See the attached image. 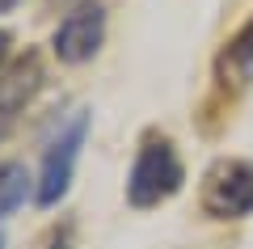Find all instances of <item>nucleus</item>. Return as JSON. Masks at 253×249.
<instances>
[{
	"label": "nucleus",
	"instance_id": "obj_1",
	"mask_svg": "<svg viewBox=\"0 0 253 249\" xmlns=\"http://www.w3.org/2000/svg\"><path fill=\"white\" fill-rule=\"evenodd\" d=\"M181 160L173 152L169 140H148L135 152V165H131V178H126V199L131 207H156L161 199L177 195L181 190Z\"/></svg>",
	"mask_w": 253,
	"mask_h": 249
},
{
	"label": "nucleus",
	"instance_id": "obj_2",
	"mask_svg": "<svg viewBox=\"0 0 253 249\" xmlns=\"http://www.w3.org/2000/svg\"><path fill=\"white\" fill-rule=\"evenodd\" d=\"M89 135V114H76L72 123H63L59 135L46 144V156H42V169H38V186H34V199L38 207H55L68 186H72V169H76V156H81V144Z\"/></svg>",
	"mask_w": 253,
	"mask_h": 249
},
{
	"label": "nucleus",
	"instance_id": "obj_3",
	"mask_svg": "<svg viewBox=\"0 0 253 249\" xmlns=\"http://www.w3.org/2000/svg\"><path fill=\"white\" fill-rule=\"evenodd\" d=\"M203 211L215 220H241L253 211V165L219 160L203 182Z\"/></svg>",
	"mask_w": 253,
	"mask_h": 249
},
{
	"label": "nucleus",
	"instance_id": "obj_4",
	"mask_svg": "<svg viewBox=\"0 0 253 249\" xmlns=\"http://www.w3.org/2000/svg\"><path fill=\"white\" fill-rule=\"evenodd\" d=\"M101 38H106V13H101V4L84 0V4H76V9L59 21L51 47H55V55H59V63H84V59L97 55Z\"/></svg>",
	"mask_w": 253,
	"mask_h": 249
},
{
	"label": "nucleus",
	"instance_id": "obj_5",
	"mask_svg": "<svg viewBox=\"0 0 253 249\" xmlns=\"http://www.w3.org/2000/svg\"><path fill=\"white\" fill-rule=\"evenodd\" d=\"M26 195H30V173H26V165L4 160V165H0V220L17 211V207L26 203Z\"/></svg>",
	"mask_w": 253,
	"mask_h": 249
},
{
	"label": "nucleus",
	"instance_id": "obj_6",
	"mask_svg": "<svg viewBox=\"0 0 253 249\" xmlns=\"http://www.w3.org/2000/svg\"><path fill=\"white\" fill-rule=\"evenodd\" d=\"M249 68H253V17L236 30V38L219 55V72H228V76H245Z\"/></svg>",
	"mask_w": 253,
	"mask_h": 249
},
{
	"label": "nucleus",
	"instance_id": "obj_7",
	"mask_svg": "<svg viewBox=\"0 0 253 249\" xmlns=\"http://www.w3.org/2000/svg\"><path fill=\"white\" fill-rule=\"evenodd\" d=\"M21 98H30V89H17V93H9V98L0 101V140L9 135L13 118H17V106H21Z\"/></svg>",
	"mask_w": 253,
	"mask_h": 249
},
{
	"label": "nucleus",
	"instance_id": "obj_8",
	"mask_svg": "<svg viewBox=\"0 0 253 249\" xmlns=\"http://www.w3.org/2000/svg\"><path fill=\"white\" fill-rule=\"evenodd\" d=\"M9 47H13V38L0 30V68H4V59H9Z\"/></svg>",
	"mask_w": 253,
	"mask_h": 249
},
{
	"label": "nucleus",
	"instance_id": "obj_9",
	"mask_svg": "<svg viewBox=\"0 0 253 249\" xmlns=\"http://www.w3.org/2000/svg\"><path fill=\"white\" fill-rule=\"evenodd\" d=\"M21 0H0V13H9V9H17Z\"/></svg>",
	"mask_w": 253,
	"mask_h": 249
},
{
	"label": "nucleus",
	"instance_id": "obj_10",
	"mask_svg": "<svg viewBox=\"0 0 253 249\" xmlns=\"http://www.w3.org/2000/svg\"><path fill=\"white\" fill-rule=\"evenodd\" d=\"M51 249H68V241H63V237H59V241H55V245H51Z\"/></svg>",
	"mask_w": 253,
	"mask_h": 249
}]
</instances>
